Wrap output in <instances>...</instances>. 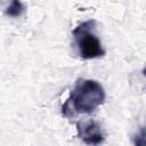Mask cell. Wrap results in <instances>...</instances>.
<instances>
[{"label":"cell","mask_w":146,"mask_h":146,"mask_svg":"<svg viewBox=\"0 0 146 146\" xmlns=\"http://www.w3.org/2000/svg\"><path fill=\"white\" fill-rule=\"evenodd\" d=\"M96 22L94 19L79 24L72 32L79 55L82 59L99 58L105 55L100 40L95 34Z\"/></svg>","instance_id":"2"},{"label":"cell","mask_w":146,"mask_h":146,"mask_svg":"<svg viewBox=\"0 0 146 146\" xmlns=\"http://www.w3.org/2000/svg\"><path fill=\"white\" fill-rule=\"evenodd\" d=\"M5 13L9 17H19L25 13V6L21 0H10V3Z\"/></svg>","instance_id":"4"},{"label":"cell","mask_w":146,"mask_h":146,"mask_svg":"<svg viewBox=\"0 0 146 146\" xmlns=\"http://www.w3.org/2000/svg\"><path fill=\"white\" fill-rule=\"evenodd\" d=\"M105 102V91L100 83L90 79H78L70 96L62 107V114L65 117H72L76 114L92 113Z\"/></svg>","instance_id":"1"},{"label":"cell","mask_w":146,"mask_h":146,"mask_svg":"<svg viewBox=\"0 0 146 146\" xmlns=\"http://www.w3.org/2000/svg\"><path fill=\"white\" fill-rule=\"evenodd\" d=\"M76 130L78 136L88 145H98L105 139L100 125L92 119L79 121L76 123Z\"/></svg>","instance_id":"3"}]
</instances>
